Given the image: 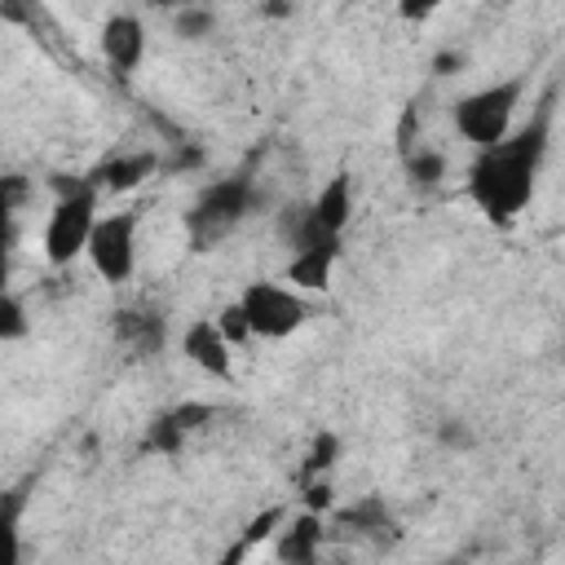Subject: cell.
<instances>
[{"label":"cell","instance_id":"cell-8","mask_svg":"<svg viewBox=\"0 0 565 565\" xmlns=\"http://www.w3.org/2000/svg\"><path fill=\"white\" fill-rule=\"evenodd\" d=\"M102 53H106V62H110L119 75H128V71L141 62V53H146V31H141V22H137L132 13L106 18V26H102Z\"/></svg>","mask_w":565,"mask_h":565},{"label":"cell","instance_id":"cell-18","mask_svg":"<svg viewBox=\"0 0 565 565\" xmlns=\"http://www.w3.org/2000/svg\"><path fill=\"white\" fill-rule=\"evenodd\" d=\"M185 446V433L168 419V411L159 415V419H150V428H146V450H159V455H177Z\"/></svg>","mask_w":565,"mask_h":565},{"label":"cell","instance_id":"cell-12","mask_svg":"<svg viewBox=\"0 0 565 565\" xmlns=\"http://www.w3.org/2000/svg\"><path fill=\"white\" fill-rule=\"evenodd\" d=\"M349 212H353V190H349V177L340 172V177H331V181L318 190L309 216L318 221V230H322L327 238H340L344 225H349Z\"/></svg>","mask_w":565,"mask_h":565},{"label":"cell","instance_id":"cell-7","mask_svg":"<svg viewBox=\"0 0 565 565\" xmlns=\"http://www.w3.org/2000/svg\"><path fill=\"white\" fill-rule=\"evenodd\" d=\"M181 353H185L199 371H207V375H216V380H230V344L221 340V331H216L212 318H199V322L185 327Z\"/></svg>","mask_w":565,"mask_h":565},{"label":"cell","instance_id":"cell-5","mask_svg":"<svg viewBox=\"0 0 565 565\" xmlns=\"http://www.w3.org/2000/svg\"><path fill=\"white\" fill-rule=\"evenodd\" d=\"M88 260L106 282H124L137 265V216L132 212H110L97 216L93 234H88Z\"/></svg>","mask_w":565,"mask_h":565},{"label":"cell","instance_id":"cell-14","mask_svg":"<svg viewBox=\"0 0 565 565\" xmlns=\"http://www.w3.org/2000/svg\"><path fill=\"white\" fill-rule=\"evenodd\" d=\"M22 512H26V486H13L0 494V565H22Z\"/></svg>","mask_w":565,"mask_h":565},{"label":"cell","instance_id":"cell-31","mask_svg":"<svg viewBox=\"0 0 565 565\" xmlns=\"http://www.w3.org/2000/svg\"><path fill=\"white\" fill-rule=\"evenodd\" d=\"M446 565H468V561H446Z\"/></svg>","mask_w":565,"mask_h":565},{"label":"cell","instance_id":"cell-10","mask_svg":"<svg viewBox=\"0 0 565 565\" xmlns=\"http://www.w3.org/2000/svg\"><path fill=\"white\" fill-rule=\"evenodd\" d=\"M154 168H159V159H154L150 150L115 154V159H106V163H97V168L88 172V185H93V190H132V185H141Z\"/></svg>","mask_w":565,"mask_h":565},{"label":"cell","instance_id":"cell-16","mask_svg":"<svg viewBox=\"0 0 565 565\" xmlns=\"http://www.w3.org/2000/svg\"><path fill=\"white\" fill-rule=\"evenodd\" d=\"M26 194V181L22 177H0V291H4V278H9V243H13V207L18 199Z\"/></svg>","mask_w":565,"mask_h":565},{"label":"cell","instance_id":"cell-26","mask_svg":"<svg viewBox=\"0 0 565 565\" xmlns=\"http://www.w3.org/2000/svg\"><path fill=\"white\" fill-rule=\"evenodd\" d=\"M327 508H331V486H322V481L309 486V490H305V512H318V516H322Z\"/></svg>","mask_w":565,"mask_h":565},{"label":"cell","instance_id":"cell-23","mask_svg":"<svg viewBox=\"0 0 565 565\" xmlns=\"http://www.w3.org/2000/svg\"><path fill=\"white\" fill-rule=\"evenodd\" d=\"M168 419H172L181 433H194V428L212 424V406H207V402H181V406L168 411Z\"/></svg>","mask_w":565,"mask_h":565},{"label":"cell","instance_id":"cell-17","mask_svg":"<svg viewBox=\"0 0 565 565\" xmlns=\"http://www.w3.org/2000/svg\"><path fill=\"white\" fill-rule=\"evenodd\" d=\"M406 172L415 185H437L446 177V159L437 150H406Z\"/></svg>","mask_w":565,"mask_h":565},{"label":"cell","instance_id":"cell-4","mask_svg":"<svg viewBox=\"0 0 565 565\" xmlns=\"http://www.w3.org/2000/svg\"><path fill=\"white\" fill-rule=\"evenodd\" d=\"M521 79H499L490 88H477L468 97H459L455 106V128L477 146V150H490L508 137L512 128V115H516V102H521Z\"/></svg>","mask_w":565,"mask_h":565},{"label":"cell","instance_id":"cell-11","mask_svg":"<svg viewBox=\"0 0 565 565\" xmlns=\"http://www.w3.org/2000/svg\"><path fill=\"white\" fill-rule=\"evenodd\" d=\"M318 547H322V516L318 512H300L278 534V561L282 565H318Z\"/></svg>","mask_w":565,"mask_h":565},{"label":"cell","instance_id":"cell-22","mask_svg":"<svg viewBox=\"0 0 565 565\" xmlns=\"http://www.w3.org/2000/svg\"><path fill=\"white\" fill-rule=\"evenodd\" d=\"M212 322H216V331H221V340H225L230 349L252 340V327H247V318H243L238 300H234V305H225V309H221V318H212Z\"/></svg>","mask_w":565,"mask_h":565},{"label":"cell","instance_id":"cell-19","mask_svg":"<svg viewBox=\"0 0 565 565\" xmlns=\"http://www.w3.org/2000/svg\"><path fill=\"white\" fill-rule=\"evenodd\" d=\"M212 31H216V13H212V9H194V4L177 9V35L203 40V35H212Z\"/></svg>","mask_w":565,"mask_h":565},{"label":"cell","instance_id":"cell-2","mask_svg":"<svg viewBox=\"0 0 565 565\" xmlns=\"http://www.w3.org/2000/svg\"><path fill=\"white\" fill-rule=\"evenodd\" d=\"M53 190H57V203L44 225V256L53 265H71L88 247V234L97 225V190L88 185V177H71V181L57 177Z\"/></svg>","mask_w":565,"mask_h":565},{"label":"cell","instance_id":"cell-20","mask_svg":"<svg viewBox=\"0 0 565 565\" xmlns=\"http://www.w3.org/2000/svg\"><path fill=\"white\" fill-rule=\"evenodd\" d=\"M335 455H340V437H335V433H318L313 446H309V455H305V477L327 472V468L335 463Z\"/></svg>","mask_w":565,"mask_h":565},{"label":"cell","instance_id":"cell-27","mask_svg":"<svg viewBox=\"0 0 565 565\" xmlns=\"http://www.w3.org/2000/svg\"><path fill=\"white\" fill-rule=\"evenodd\" d=\"M459 66H463V53H455V49H446V53L433 57V71H437V75H450V71H459Z\"/></svg>","mask_w":565,"mask_h":565},{"label":"cell","instance_id":"cell-3","mask_svg":"<svg viewBox=\"0 0 565 565\" xmlns=\"http://www.w3.org/2000/svg\"><path fill=\"white\" fill-rule=\"evenodd\" d=\"M256 207V185L252 177H225V181H212L199 203L185 212V230H190V243L203 252L212 247L221 234H230L247 212Z\"/></svg>","mask_w":565,"mask_h":565},{"label":"cell","instance_id":"cell-15","mask_svg":"<svg viewBox=\"0 0 565 565\" xmlns=\"http://www.w3.org/2000/svg\"><path fill=\"white\" fill-rule=\"evenodd\" d=\"M340 525H349L353 534H384V530H393V516H388V503L380 494H366L340 512Z\"/></svg>","mask_w":565,"mask_h":565},{"label":"cell","instance_id":"cell-29","mask_svg":"<svg viewBox=\"0 0 565 565\" xmlns=\"http://www.w3.org/2000/svg\"><path fill=\"white\" fill-rule=\"evenodd\" d=\"M397 13H402V18H428V13H433V4H428V0H406Z\"/></svg>","mask_w":565,"mask_h":565},{"label":"cell","instance_id":"cell-21","mask_svg":"<svg viewBox=\"0 0 565 565\" xmlns=\"http://www.w3.org/2000/svg\"><path fill=\"white\" fill-rule=\"evenodd\" d=\"M26 309H22V300L18 296H9V291H0V340H22L26 335Z\"/></svg>","mask_w":565,"mask_h":565},{"label":"cell","instance_id":"cell-6","mask_svg":"<svg viewBox=\"0 0 565 565\" xmlns=\"http://www.w3.org/2000/svg\"><path fill=\"white\" fill-rule=\"evenodd\" d=\"M238 309H243L252 335H269V340L291 335V331L305 322V313H309L305 300H300L296 291L278 287V282H252V287L238 296Z\"/></svg>","mask_w":565,"mask_h":565},{"label":"cell","instance_id":"cell-28","mask_svg":"<svg viewBox=\"0 0 565 565\" xmlns=\"http://www.w3.org/2000/svg\"><path fill=\"white\" fill-rule=\"evenodd\" d=\"M247 552H252V547H247V543H243V539H234V543H230V547H225V556H221V561H216V565H243V561H247Z\"/></svg>","mask_w":565,"mask_h":565},{"label":"cell","instance_id":"cell-25","mask_svg":"<svg viewBox=\"0 0 565 565\" xmlns=\"http://www.w3.org/2000/svg\"><path fill=\"white\" fill-rule=\"evenodd\" d=\"M437 437H441V446H450V450H468V446H472V428H468L463 419H446V424L437 428Z\"/></svg>","mask_w":565,"mask_h":565},{"label":"cell","instance_id":"cell-30","mask_svg":"<svg viewBox=\"0 0 565 565\" xmlns=\"http://www.w3.org/2000/svg\"><path fill=\"white\" fill-rule=\"evenodd\" d=\"M265 13H269V18H287V13H291V4H265Z\"/></svg>","mask_w":565,"mask_h":565},{"label":"cell","instance_id":"cell-13","mask_svg":"<svg viewBox=\"0 0 565 565\" xmlns=\"http://www.w3.org/2000/svg\"><path fill=\"white\" fill-rule=\"evenodd\" d=\"M340 256V243H318V247H305L291 256L287 265V282L305 287V291H327L331 287V265Z\"/></svg>","mask_w":565,"mask_h":565},{"label":"cell","instance_id":"cell-1","mask_svg":"<svg viewBox=\"0 0 565 565\" xmlns=\"http://www.w3.org/2000/svg\"><path fill=\"white\" fill-rule=\"evenodd\" d=\"M547 150V110L534 115L530 128L503 137L490 150H477V163L468 172V194L472 203L490 216V221H512L530 194H534V177Z\"/></svg>","mask_w":565,"mask_h":565},{"label":"cell","instance_id":"cell-9","mask_svg":"<svg viewBox=\"0 0 565 565\" xmlns=\"http://www.w3.org/2000/svg\"><path fill=\"white\" fill-rule=\"evenodd\" d=\"M115 340H119L128 353L150 358V353L163 349L168 322H163L154 309H119V313H115Z\"/></svg>","mask_w":565,"mask_h":565},{"label":"cell","instance_id":"cell-24","mask_svg":"<svg viewBox=\"0 0 565 565\" xmlns=\"http://www.w3.org/2000/svg\"><path fill=\"white\" fill-rule=\"evenodd\" d=\"M278 525H282V508H265L260 516H252V521H247V530H243L238 539H243L247 547H256V543H265V539H269Z\"/></svg>","mask_w":565,"mask_h":565}]
</instances>
